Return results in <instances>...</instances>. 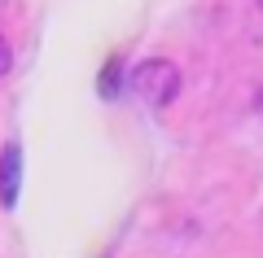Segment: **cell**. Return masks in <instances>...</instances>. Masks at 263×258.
Listing matches in <instances>:
<instances>
[{
    "mask_svg": "<svg viewBox=\"0 0 263 258\" xmlns=\"http://www.w3.org/2000/svg\"><path fill=\"white\" fill-rule=\"evenodd\" d=\"M132 92L141 96L149 110H167L180 96V66L167 62V57H149L132 70Z\"/></svg>",
    "mask_w": 263,
    "mask_h": 258,
    "instance_id": "cell-1",
    "label": "cell"
},
{
    "mask_svg": "<svg viewBox=\"0 0 263 258\" xmlns=\"http://www.w3.org/2000/svg\"><path fill=\"white\" fill-rule=\"evenodd\" d=\"M9 66H13V53H9V44H5V39H0V79H5V74H9Z\"/></svg>",
    "mask_w": 263,
    "mask_h": 258,
    "instance_id": "cell-4",
    "label": "cell"
},
{
    "mask_svg": "<svg viewBox=\"0 0 263 258\" xmlns=\"http://www.w3.org/2000/svg\"><path fill=\"white\" fill-rule=\"evenodd\" d=\"M259 9H263V0H259Z\"/></svg>",
    "mask_w": 263,
    "mask_h": 258,
    "instance_id": "cell-6",
    "label": "cell"
},
{
    "mask_svg": "<svg viewBox=\"0 0 263 258\" xmlns=\"http://www.w3.org/2000/svg\"><path fill=\"white\" fill-rule=\"evenodd\" d=\"M18 188H22V149L9 145L5 157H0V202L9 206V210L18 206Z\"/></svg>",
    "mask_w": 263,
    "mask_h": 258,
    "instance_id": "cell-2",
    "label": "cell"
},
{
    "mask_svg": "<svg viewBox=\"0 0 263 258\" xmlns=\"http://www.w3.org/2000/svg\"><path fill=\"white\" fill-rule=\"evenodd\" d=\"M254 105H259V114H263V92H259V101H254Z\"/></svg>",
    "mask_w": 263,
    "mask_h": 258,
    "instance_id": "cell-5",
    "label": "cell"
},
{
    "mask_svg": "<svg viewBox=\"0 0 263 258\" xmlns=\"http://www.w3.org/2000/svg\"><path fill=\"white\" fill-rule=\"evenodd\" d=\"M119 74H123V66H119V57L114 62H105V70H101V96H119Z\"/></svg>",
    "mask_w": 263,
    "mask_h": 258,
    "instance_id": "cell-3",
    "label": "cell"
}]
</instances>
